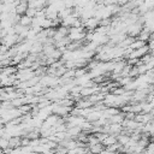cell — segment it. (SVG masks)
<instances>
[{
	"mask_svg": "<svg viewBox=\"0 0 154 154\" xmlns=\"http://www.w3.org/2000/svg\"><path fill=\"white\" fill-rule=\"evenodd\" d=\"M99 23H100V19H97V18H95V17H91V18H89V19H87V20L84 22L85 26L89 28V29L96 28V25H97Z\"/></svg>",
	"mask_w": 154,
	"mask_h": 154,
	"instance_id": "obj_1",
	"label": "cell"
}]
</instances>
